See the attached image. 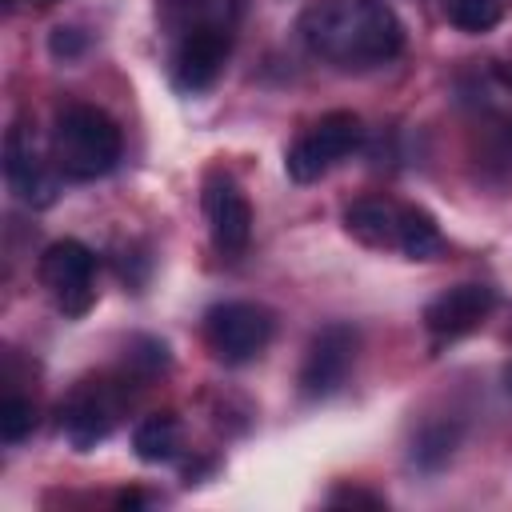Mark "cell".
<instances>
[{
	"mask_svg": "<svg viewBox=\"0 0 512 512\" xmlns=\"http://www.w3.org/2000/svg\"><path fill=\"white\" fill-rule=\"evenodd\" d=\"M168 4H200V0H168Z\"/></svg>",
	"mask_w": 512,
	"mask_h": 512,
	"instance_id": "cell-20",
	"label": "cell"
},
{
	"mask_svg": "<svg viewBox=\"0 0 512 512\" xmlns=\"http://www.w3.org/2000/svg\"><path fill=\"white\" fill-rule=\"evenodd\" d=\"M296 32L316 60L344 72H368L404 52V24L384 0H312Z\"/></svg>",
	"mask_w": 512,
	"mask_h": 512,
	"instance_id": "cell-1",
	"label": "cell"
},
{
	"mask_svg": "<svg viewBox=\"0 0 512 512\" xmlns=\"http://www.w3.org/2000/svg\"><path fill=\"white\" fill-rule=\"evenodd\" d=\"M492 308H496V292L488 284H456L424 308V328L436 340H460L476 332L492 316Z\"/></svg>",
	"mask_w": 512,
	"mask_h": 512,
	"instance_id": "cell-9",
	"label": "cell"
},
{
	"mask_svg": "<svg viewBox=\"0 0 512 512\" xmlns=\"http://www.w3.org/2000/svg\"><path fill=\"white\" fill-rule=\"evenodd\" d=\"M396 248H400L408 260H432V256H440L444 236H440L436 220H432L424 208L404 204V212H400V236H396Z\"/></svg>",
	"mask_w": 512,
	"mask_h": 512,
	"instance_id": "cell-14",
	"label": "cell"
},
{
	"mask_svg": "<svg viewBox=\"0 0 512 512\" xmlns=\"http://www.w3.org/2000/svg\"><path fill=\"white\" fill-rule=\"evenodd\" d=\"M364 144V124L356 112H328L320 116L284 156V172L296 184L320 180L328 168H336L344 156H352Z\"/></svg>",
	"mask_w": 512,
	"mask_h": 512,
	"instance_id": "cell-3",
	"label": "cell"
},
{
	"mask_svg": "<svg viewBox=\"0 0 512 512\" xmlns=\"http://www.w3.org/2000/svg\"><path fill=\"white\" fill-rule=\"evenodd\" d=\"M232 52V24L224 20V8H204V16L180 36L172 52V80L180 92H204L220 76L224 60Z\"/></svg>",
	"mask_w": 512,
	"mask_h": 512,
	"instance_id": "cell-5",
	"label": "cell"
},
{
	"mask_svg": "<svg viewBox=\"0 0 512 512\" xmlns=\"http://www.w3.org/2000/svg\"><path fill=\"white\" fill-rule=\"evenodd\" d=\"M40 284L64 316H84L96 300V252L80 240H56L40 256Z\"/></svg>",
	"mask_w": 512,
	"mask_h": 512,
	"instance_id": "cell-6",
	"label": "cell"
},
{
	"mask_svg": "<svg viewBox=\"0 0 512 512\" xmlns=\"http://www.w3.org/2000/svg\"><path fill=\"white\" fill-rule=\"evenodd\" d=\"M56 176L60 172H52L40 160V148H36L28 120H16L8 128V140H4V180L16 192V200L28 208H48L56 200Z\"/></svg>",
	"mask_w": 512,
	"mask_h": 512,
	"instance_id": "cell-8",
	"label": "cell"
},
{
	"mask_svg": "<svg viewBox=\"0 0 512 512\" xmlns=\"http://www.w3.org/2000/svg\"><path fill=\"white\" fill-rule=\"evenodd\" d=\"M132 448L144 464H164L180 452V420L172 412H152L136 424L132 432Z\"/></svg>",
	"mask_w": 512,
	"mask_h": 512,
	"instance_id": "cell-13",
	"label": "cell"
},
{
	"mask_svg": "<svg viewBox=\"0 0 512 512\" xmlns=\"http://www.w3.org/2000/svg\"><path fill=\"white\" fill-rule=\"evenodd\" d=\"M32 424H36V408H32V400H24V396H8V400L0 404V436H4L8 444L24 440V436L32 432Z\"/></svg>",
	"mask_w": 512,
	"mask_h": 512,
	"instance_id": "cell-17",
	"label": "cell"
},
{
	"mask_svg": "<svg viewBox=\"0 0 512 512\" xmlns=\"http://www.w3.org/2000/svg\"><path fill=\"white\" fill-rule=\"evenodd\" d=\"M352 360H356V328L352 324H324L308 340V352L300 364V392L308 400L332 396L344 384Z\"/></svg>",
	"mask_w": 512,
	"mask_h": 512,
	"instance_id": "cell-7",
	"label": "cell"
},
{
	"mask_svg": "<svg viewBox=\"0 0 512 512\" xmlns=\"http://www.w3.org/2000/svg\"><path fill=\"white\" fill-rule=\"evenodd\" d=\"M204 216L212 228V240L224 256H240L252 240V208L248 196L232 176H212L204 184Z\"/></svg>",
	"mask_w": 512,
	"mask_h": 512,
	"instance_id": "cell-10",
	"label": "cell"
},
{
	"mask_svg": "<svg viewBox=\"0 0 512 512\" xmlns=\"http://www.w3.org/2000/svg\"><path fill=\"white\" fill-rule=\"evenodd\" d=\"M332 504H380V496H364V492H336Z\"/></svg>",
	"mask_w": 512,
	"mask_h": 512,
	"instance_id": "cell-19",
	"label": "cell"
},
{
	"mask_svg": "<svg viewBox=\"0 0 512 512\" xmlns=\"http://www.w3.org/2000/svg\"><path fill=\"white\" fill-rule=\"evenodd\" d=\"M272 332H276L272 312L264 304H252V300H224V304H212L204 312L208 348L224 364H248V360H256L268 348Z\"/></svg>",
	"mask_w": 512,
	"mask_h": 512,
	"instance_id": "cell-4",
	"label": "cell"
},
{
	"mask_svg": "<svg viewBox=\"0 0 512 512\" xmlns=\"http://www.w3.org/2000/svg\"><path fill=\"white\" fill-rule=\"evenodd\" d=\"M508 388H512V372H508Z\"/></svg>",
	"mask_w": 512,
	"mask_h": 512,
	"instance_id": "cell-22",
	"label": "cell"
},
{
	"mask_svg": "<svg viewBox=\"0 0 512 512\" xmlns=\"http://www.w3.org/2000/svg\"><path fill=\"white\" fill-rule=\"evenodd\" d=\"M124 136L96 104H68L52 128V168L68 180H100L120 164Z\"/></svg>",
	"mask_w": 512,
	"mask_h": 512,
	"instance_id": "cell-2",
	"label": "cell"
},
{
	"mask_svg": "<svg viewBox=\"0 0 512 512\" xmlns=\"http://www.w3.org/2000/svg\"><path fill=\"white\" fill-rule=\"evenodd\" d=\"M116 412H120V400L108 392V384H88L80 388L68 408H64V432L76 448H92L96 440H104L116 424Z\"/></svg>",
	"mask_w": 512,
	"mask_h": 512,
	"instance_id": "cell-11",
	"label": "cell"
},
{
	"mask_svg": "<svg viewBox=\"0 0 512 512\" xmlns=\"http://www.w3.org/2000/svg\"><path fill=\"white\" fill-rule=\"evenodd\" d=\"M36 4H56V0H36Z\"/></svg>",
	"mask_w": 512,
	"mask_h": 512,
	"instance_id": "cell-21",
	"label": "cell"
},
{
	"mask_svg": "<svg viewBox=\"0 0 512 512\" xmlns=\"http://www.w3.org/2000/svg\"><path fill=\"white\" fill-rule=\"evenodd\" d=\"M444 16L460 32H488L500 24V0H444Z\"/></svg>",
	"mask_w": 512,
	"mask_h": 512,
	"instance_id": "cell-15",
	"label": "cell"
},
{
	"mask_svg": "<svg viewBox=\"0 0 512 512\" xmlns=\"http://www.w3.org/2000/svg\"><path fill=\"white\" fill-rule=\"evenodd\" d=\"M84 48H88V36H84L80 28H72V24H60V28H52V36H48V52H52L56 60H76Z\"/></svg>",
	"mask_w": 512,
	"mask_h": 512,
	"instance_id": "cell-18",
	"label": "cell"
},
{
	"mask_svg": "<svg viewBox=\"0 0 512 512\" xmlns=\"http://www.w3.org/2000/svg\"><path fill=\"white\" fill-rule=\"evenodd\" d=\"M400 212H404V204H392V200H356L344 212V228L368 248H396Z\"/></svg>",
	"mask_w": 512,
	"mask_h": 512,
	"instance_id": "cell-12",
	"label": "cell"
},
{
	"mask_svg": "<svg viewBox=\"0 0 512 512\" xmlns=\"http://www.w3.org/2000/svg\"><path fill=\"white\" fill-rule=\"evenodd\" d=\"M452 448H456V428L436 424V428H424V432H420L412 456H416L420 468H436V464H444V460L452 456Z\"/></svg>",
	"mask_w": 512,
	"mask_h": 512,
	"instance_id": "cell-16",
	"label": "cell"
}]
</instances>
